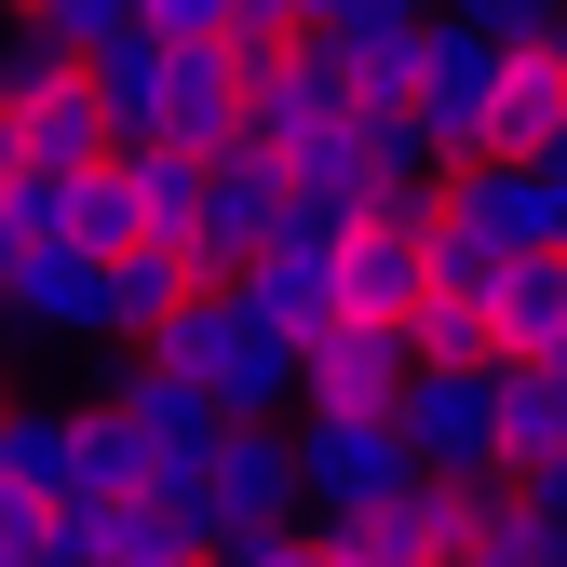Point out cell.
<instances>
[{"label":"cell","mask_w":567,"mask_h":567,"mask_svg":"<svg viewBox=\"0 0 567 567\" xmlns=\"http://www.w3.org/2000/svg\"><path fill=\"white\" fill-rule=\"evenodd\" d=\"M150 351L217 392V419H284V405H298V351H284V338L230 298V284H189V298L150 324Z\"/></svg>","instance_id":"6da1fadb"},{"label":"cell","mask_w":567,"mask_h":567,"mask_svg":"<svg viewBox=\"0 0 567 567\" xmlns=\"http://www.w3.org/2000/svg\"><path fill=\"white\" fill-rule=\"evenodd\" d=\"M392 433L419 446V473H486L501 460V365L486 351H405Z\"/></svg>","instance_id":"7a4b0ae2"},{"label":"cell","mask_w":567,"mask_h":567,"mask_svg":"<svg viewBox=\"0 0 567 567\" xmlns=\"http://www.w3.org/2000/svg\"><path fill=\"white\" fill-rule=\"evenodd\" d=\"M298 514H365L419 486V446L392 433V405H298Z\"/></svg>","instance_id":"3957f363"},{"label":"cell","mask_w":567,"mask_h":567,"mask_svg":"<svg viewBox=\"0 0 567 567\" xmlns=\"http://www.w3.org/2000/svg\"><path fill=\"white\" fill-rule=\"evenodd\" d=\"M284 217H298L284 163L257 150V135H217V150H203V203H189V284H230Z\"/></svg>","instance_id":"277c9868"},{"label":"cell","mask_w":567,"mask_h":567,"mask_svg":"<svg viewBox=\"0 0 567 567\" xmlns=\"http://www.w3.org/2000/svg\"><path fill=\"white\" fill-rule=\"evenodd\" d=\"M189 501H203V540L217 527H284L298 514V446H284V419H217L189 460Z\"/></svg>","instance_id":"5b68a950"},{"label":"cell","mask_w":567,"mask_h":567,"mask_svg":"<svg viewBox=\"0 0 567 567\" xmlns=\"http://www.w3.org/2000/svg\"><path fill=\"white\" fill-rule=\"evenodd\" d=\"M230 298H244V311H257L284 351H298V338L338 311V230H298V217H284V230H270V244L230 270Z\"/></svg>","instance_id":"8992f818"},{"label":"cell","mask_w":567,"mask_h":567,"mask_svg":"<svg viewBox=\"0 0 567 567\" xmlns=\"http://www.w3.org/2000/svg\"><path fill=\"white\" fill-rule=\"evenodd\" d=\"M109 419H122L135 446H150V473H189V460H203V433H217V392H203L189 365H163V351L135 338V365L109 379Z\"/></svg>","instance_id":"52a82bcc"},{"label":"cell","mask_w":567,"mask_h":567,"mask_svg":"<svg viewBox=\"0 0 567 567\" xmlns=\"http://www.w3.org/2000/svg\"><path fill=\"white\" fill-rule=\"evenodd\" d=\"M0 324L14 338H82L95 351V257L82 244H14V270H0Z\"/></svg>","instance_id":"ba28073f"},{"label":"cell","mask_w":567,"mask_h":567,"mask_svg":"<svg viewBox=\"0 0 567 567\" xmlns=\"http://www.w3.org/2000/svg\"><path fill=\"white\" fill-rule=\"evenodd\" d=\"M176 298H189V257H176V244L135 230V244H109V257H95V338H109V351H135Z\"/></svg>","instance_id":"9c48e42d"},{"label":"cell","mask_w":567,"mask_h":567,"mask_svg":"<svg viewBox=\"0 0 567 567\" xmlns=\"http://www.w3.org/2000/svg\"><path fill=\"white\" fill-rule=\"evenodd\" d=\"M135 486H150V446H135L109 405H82V433H68V501H135ZM68 501H54V514H68Z\"/></svg>","instance_id":"30bf717a"},{"label":"cell","mask_w":567,"mask_h":567,"mask_svg":"<svg viewBox=\"0 0 567 567\" xmlns=\"http://www.w3.org/2000/svg\"><path fill=\"white\" fill-rule=\"evenodd\" d=\"M54 244H82V257L135 244V189H122V150H109V163H82V176L54 189Z\"/></svg>","instance_id":"8fae6325"},{"label":"cell","mask_w":567,"mask_h":567,"mask_svg":"<svg viewBox=\"0 0 567 567\" xmlns=\"http://www.w3.org/2000/svg\"><path fill=\"white\" fill-rule=\"evenodd\" d=\"M351 163H365V203H392V189L433 176V135H419L405 109H351Z\"/></svg>","instance_id":"7c38bea8"},{"label":"cell","mask_w":567,"mask_h":567,"mask_svg":"<svg viewBox=\"0 0 567 567\" xmlns=\"http://www.w3.org/2000/svg\"><path fill=\"white\" fill-rule=\"evenodd\" d=\"M460 567H567V527H554L540 501H514V486H501V514L460 540Z\"/></svg>","instance_id":"4fadbf2b"},{"label":"cell","mask_w":567,"mask_h":567,"mask_svg":"<svg viewBox=\"0 0 567 567\" xmlns=\"http://www.w3.org/2000/svg\"><path fill=\"white\" fill-rule=\"evenodd\" d=\"M54 82H82V54L41 41L28 14H0V109H28V95H54Z\"/></svg>","instance_id":"5bb4252c"},{"label":"cell","mask_w":567,"mask_h":567,"mask_svg":"<svg viewBox=\"0 0 567 567\" xmlns=\"http://www.w3.org/2000/svg\"><path fill=\"white\" fill-rule=\"evenodd\" d=\"M14 14H28L41 41H68V54H95V41H122V28H135V0H14Z\"/></svg>","instance_id":"9a60e30c"},{"label":"cell","mask_w":567,"mask_h":567,"mask_svg":"<svg viewBox=\"0 0 567 567\" xmlns=\"http://www.w3.org/2000/svg\"><path fill=\"white\" fill-rule=\"evenodd\" d=\"M203 567H311V527H298V514H284V527H217Z\"/></svg>","instance_id":"2e32d148"},{"label":"cell","mask_w":567,"mask_h":567,"mask_svg":"<svg viewBox=\"0 0 567 567\" xmlns=\"http://www.w3.org/2000/svg\"><path fill=\"white\" fill-rule=\"evenodd\" d=\"M446 14L486 41H567V0H446Z\"/></svg>","instance_id":"e0dca14e"},{"label":"cell","mask_w":567,"mask_h":567,"mask_svg":"<svg viewBox=\"0 0 567 567\" xmlns=\"http://www.w3.org/2000/svg\"><path fill=\"white\" fill-rule=\"evenodd\" d=\"M135 28H150V41H217L230 0H135Z\"/></svg>","instance_id":"ac0fdd59"},{"label":"cell","mask_w":567,"mask_h":567,"mask_svg":"<svg viewBox=\"0 0 567 567\" xmlns=\"http://www.w3.org/2000/svg\"><path fill=\"white\" fill-rule=\"evenodd\" d=\"M514 501H540V514H554V527H567V433H554V446H527V460H514Z\"/></svg>","instance_id":"d6986e66"},{"label":"cell","mask_w":567,"mask_h":567,"mask_svg":"<svg viewBox=\"0 0 567 567\" xmlns=\"http://www.w3.org/2000/svg\"><path fill=\"white\" fill-rule=\"evenodd\" d=\"M54 540V501H28V486H0V567H14V554H41Z\"/></svg>","instance_id":"ffe728a7"},{"label":"cell","mask_w":567,"mask_h":567,"mask_svg":"<svg viewBox=\"0 0 567 567\" xmlns=\"http://www.w3.org/2000/svg\"><path fill=\"white\" fill-rule=\"evenodd\" d=\"M14 567H95V554H82V540H68V527H54V540H41V554H14Z\"/></svg>","instance_id":"44dd1931"},{"label":"cell","mask_w":567,"mask_h":567,"mask_svg":"<svg viewBox=\"0 0 567 567\" xmlns=\"http://www.w3.org/2000/svg\"><path fill=\"white\" fill-rule=\"evenodd\" d=\"M540 163H554V176H567V109H554V135H540Z\"/></svg>","instance_id":"7402d4cb"},{"label":"cell","mask_w":567,"mask_h":567,"mask_svg":"<svg viewBox=\"0 0 567 567\" xmlns=\"http://www.w3.org/2000/svg\"><path fill=\"white\" fill-rule=\"evenodd\" d=\"M540 365H554V379H567V324H554V338H540Z\"/></svg>","instance_id":"603a6c76"},{"label":"cell","mask_w":567,"mask_h":567,"mask_svg":"<svg viewBox=\"0 0 567 567\" xmlns=\"http://www.w3.org/2000/svg\"><path fill=\"white\" fill-rule=\"evenodd\" d=\"M135 567H203V554H135Z\"/></svg>","instance_id":"cb8c5ba5"},{"label":"cell","mask_w":567,"mask_h":567,"mask_svg":"<svg viewBox=\"0 0 567 567\" xmlns=\"http://www.w3.org/2000/svg\"><path fill=\"white\" fill-rule=\"evenodd\" d=\"M0 270H14V217H0Z\"/></svg>","instance_id":"d4e9b609"},{"label":"cell","mask_w":567,"mask_h":567,"mask_svg":"<svg viewBox=\"0 0 567 567\" xmlns=\"http://www.w3.org/2000/svg\"><path fill=\"white\" fill-rule=\"evenodd\" d=\"M0 14H14V0H0Z\"/></svg>","instance_id":"484cf974"},{"label":"cell","mask_w":567,"mask_h":567,"mask_svg":"<svg viewBox=\"0 0 567 567\" xmlns=\"http://www.w3.org/2000/svg\"><path fill=\"white\" fill-rule=\"evenodd\" d=\"M311 567H324V554H311Z\"/></svg>","instance_id":"4316f807"},{"label":"cell","mask_w":567,"mask_h":567,"mask_svg":"<svg viewBox=\"0 0 567 567\" xmlns=\"http://www.w3.org/2000/svg\"><path fill=\"white\" fill-rule=\"evenodd\" d=\"M446 567H460V554H446Z\"/></svg>","instance_id":"83f0119b"}]
</instances>
